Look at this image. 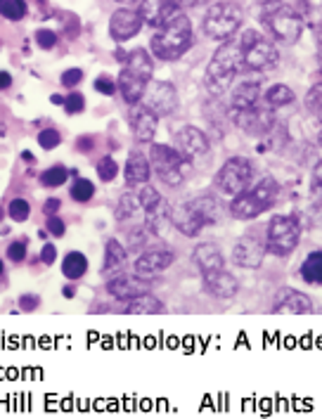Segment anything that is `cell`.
Here are the masks:
<instances>
[{
	"label": "cell",
	"mask_w": 322,
	"mask_h": 419,
	"mask_svg": "<svg viewBox=\"0 0 322 419\" xmlns=\"http://www.w3.org/2000/svg\"><path fill=\"white\" fill-rule=\"evenodd\" d=\"M244 12L237 3H225V0H216L211 8L206 10L204 15V34L211 38V41H230L232 36L237 34L239 27H242Z\"/></svg>",
	"instance_id": "8"
},
{
	"label": "cell",
	"mask_w": 322,
	"mask_h": 419,
	"mask_svg": "<svg viewBox=\"0 0 322 419\" xmlns=\"http://www.w3.org/2000/svg\"><path fill=\"white\" fill-rule=\"evenodd\" d=\"M170 225L180 234H185V237H199V232L206 227L201 215L194 211V206L189 204V201L173 206V211H170Z\"/></svg>",
	"instance_id": "19"
},
{
	"label": "cell",
	"mask_w": 322,
	"mask_h": 419,
	"mask_svg": "<svg viewBox=\"0 0 322 419\" xmlns=\"http://www.w3.org/2000/svg\"><path fill=\"white\" fill-rule=\"evenodd\" d=\"M256 166L249 157H230L216 173V187L218 192L227 197H235L244 192L246 187L254 185Z\"/></svg>",
	"instance_id": "9"
},
{
	"label": "cell",
	"mask_w": 322,
	"mask_h": 419,
	"mask_svg": "<svg viewBox=\"0 0 322 419\" xmlns=\"http://www.w3.org/2000/svg\"><path fill=\"white\" fill-rule=\"evenodd\" d=\"M315 36H318V46H322V27L315 29Z\"/></svg>",
	"instance_id": "58"
},
{
	"label": "cell",
	"mask_w": 322,
	"mask_h": 419,
	"mask_svg": "<svg viewBox=\"0 0 322 419\" xmlns=\"http://www.w3.org/2000/svg\"><path fill=\"white\" fill-rule=\"evenodd\" d=\"M311 192L315 199L322 201V161H318L313 166V182H311Z\"/></svg>",
	"instance_id": "45"
},
{
	"label": "cell",
	"mask_w": 322,
	"mask_h": 419,
	"mask_svg": "<svg viewBox=\"0 0 322 419\" xmlns=\"http://www.w3.org/2000/svg\"><path fill=\"white\" fill-rule=\"evenodd\" d=\"M301 277L306 284H322V249H315L303 258Z\"/></svg>",
	"instance_id": "29"
},
{
	"label": "cell",
	"mask_w": 322,
	"mask_h": 419,
	"mask_svg": "<svg viewBox=\"0 0 322 419\" xmlns=\"http://www.w3.org/2000/svg\"><path fill=\"white\" fill-rule=\"evenodd\" d=\"M265 105L270 107V109H280V107H287L294 102V93L289 86L284 84H275L273 88H268V93L263 95Z\"/></svg>",
	"instance_id": "32"
},
{
	"label": "cell",
	"mask_w": 322,
	"mask_h": 419,
	"mask_svg": "<svg viewBox=\"0 0 322 419\" xmlns=\"http://www.w3.org/2000/svg\"><path fill=\"white\" fill-rule=\"evenodd\" d=\"M95 91L98 93H105V95H116L119 93V86L116 81L112 79V76H100V79H95Z\"/></svg>",
	"instance_id": "41"
},
{
	"label": "cell",
	"mask_w": 322,
	"mask_h": 419,
	"mask_svg": "<svg viewBox=\"0 0 322 419\" xmlns=\"http://www.w3.org/2000/svg\"><path fill=\"white\" fill-rule=\"evenodd\" d=\"M265 253V234H258V232H246L242 237L237 239L235 249H232V261L239 268H246V270H256L261 268Z\"/></svg>",
	"instance_id": "11"
},
{
	"label": "cell",
	"mask_w": 322,
	"mask_h": 419,
	"mask_svg": "<svg viewBox=\"0 0 322 419\" xmlns=\"http://www.w3.org/2000/svg\"><path fill=\"white\" fill-rule=\"evenodd\" d=\"M152 289H154V279H147L140 275H126L123 270L107 279V291H109L114 298H121V301H128V298L140 296V294H149Z\"/></svg>",
	"instance_id": "13"
},
{
	"label": "cell",
	"mask_w": 322,
	"mask_h": 419,
	"mask_svg": "<svg viewBox=\"0 0 322 419\" xmlns=\"http://www.w3.org/2000/svg\"><path fill=\"white\" fill-rule=\"evenodd\" d=\"M8 215L12 220H17V223H24V220H29V215H31V204L27 199H12L8 206Z\"/></svg>",
	"instance_id": "36"
},
{
	"label": "cell",
	"mask_w": 322,
	"mask_h": 419,
	"mask_svg": "<svg viewBox=\"0 0 322 419\" xmlns=\"http://www.w3.org/2000/svg\"><path fill=\"white\" fill-rule=\"evenodd\" d=\"M128 124H130V131H133V135H135L137 142H152L156 135L159 117H156L152 109H147L142 102H137V105H130Z\"/></svg>",
	"instance_id": "16"
},
{
	"label": "cell",
	"mask_w": 322,
	"mask_h": 419,
	"mask_svg": "<svg viewBox=\"0 0 322 419\" xmlns=\"http://www.w3.org/2000/svg\"><path fill=\"white\" fill-rule=\"evenodd\" d=\"M140 102L156 114V117H170L178 109V93L168 81H149Z\"/></svg>",
	"instance_id": "12"
},
{
	"label": "cell",
	"mask_w": 322,
	"mask_h": 419,
	"mask_svg": "<svg viewBox=\"0 0 322 419\" xmlns=\"http://www.w3.org/2000/svg\"><path fill=\"white\" fill-rule=\"evenodd\" d=\"M322 105V79L315 84L311 91H308V95H306V107L311 112H318V107Z\"/></svg>",
	"instance_id": "42"
},
{
	"label": "cell",
	"mask_w": 322,
	"mask_h": 419,
	"mask_svg": "<svg viewBox=\"0 0 322 419\" xmlns=\"http://www.w3.org/2000/svg\"><path fill=\"white\" fill-rule=\"evenodd\" d=\"M46 230L50 234H55V237H62L65 230H67V225H65V220H62L60 215H48V227H46Z\"/></svg>",
	"instance_id": "46"
},
{
	"label": "cell",
	"mask_w": 322,
	"mask_h": 419,
	"mask_svg": "<svg viewBox=\"0 0 322 419\" xmlns=\"http://www.w3.org/2000/svg\"><path fill=\"white\" fill-rule=\"evenodd\" d=\"M277 197H280V182L275 178H263L256 185L246 187L244 192L232 197L230 215L237 220H254L263 211L275 206Z\"/></svg>",
	"instance_id": "4"
},
{
	"label": "cell",
	"mask_w": 322,
	"mask_h": 419,
	"mask_svg": "<svg viewBox=\"0 0 322 419\" xmlns=\"http://www.w3.org/2000/svg\"><path fill=\"white\" fill-rule=\"evenodd\" d=\"M69 194H72L74 201H81V204H86V201H90L95 197V185L88 178H76L72 182V187H69Z\"/></svg>",
	"instance_id": "33"
},
{
	"label": "cell",
	"mask_w": 322,
	"mask_h": 419,
	"mask_svg": "<svg viewBox=\"0 0 322 419\" xmlns=\"http://www.w3.org/2000/svg\"><path fill=\"white\" fill-rule=\"evenodd\" d=\"M204 279V287L211 296L216 298H232L239 291V282L232 272H227L225 268H220L216 272H208V275H201Z\"/></svg>",
	"instance_id": "23"
},
{
	"label": "cell",
	"mask_w": 322,
	"mask_h": 419,
	"mask_svg": "<svg viewBox=\"0 0 322 419\" xmlns=\"http://www.w3.org/2000/svg\"><path fill=\"white\" fill-rule=\"evenodd\" d=\"M55 258H57V246L55 244H46V246H43V249H41V261L48 263V265H53Z\"/></svg>",
	"instance_id": "49"
},
{
	"label": "cell",
	"mask_w": 322,
	"mask_h": 419,
	"mask_svg": "<svg viewBox=\"0 0 322 419\" xmlns=\"http://www.w3.org/2000/svg\"><path fill=\"white\" fill-rule=\"evenodd\" d=\"M152 178V164L147 154H140V152H130L128 161L123 166V180L128 187H140L147 185Z\"/></svg>",
	"instance_id": "21"
},
{
	"label": "cell",
	"mask_w": 322,
	"mask_h": 419,
	"mask_svg": "<svg viewBox=\"0 0 322 419\" xmlns=\"http://www.w3.org/2000/svg\"><path fill=\"white\" fill-rule=\"evenodd\" d=\"M152 74H154V62H152L147 50L137 48L126 55L123 69L116 79L119 93H121V98L126 102L128 105L140 102L145 91H147V86H149V81H152Z\"/></svg>",
	"instance_id": "2"
},
{
	"label": "cell",
	"mask_w": 322,
	"mask_h": 419,
	"mask_svg": "<svg viewBox=\"0 0 322 419\" xmlns=\"http://www.w3.org/2000/svg\"><path fill=\"white\" fill-rule=\"evenodd\" d=\"M65 109L67 114H81L86 109V98L81 93H72V95H67V100H65Z\"/></svg>",
	"instance_id": "40"
},
{
	"label": "cell",
	"mask_w": 322,
	"mask_h": 419,
	"mask_svg": "<svg viewBox=\"0 0 322 419\" xmlns=\"http://www.w3.org/2000/svg\"><path fill=\"white\" fill-rule=\"evenodd\" d=\"M261 22L265 29L270 31V36L284 43H296L303 34V19L294 8L280 3V0H268L261 3Z\"/></svg>",
	"instance_id": "5"
},
{
	"label": "cell",
	"mask_w": 322,
	"mask_h": 419,
	"mask_svg": "<svg viewBox=\"0 0 322 419\" xmlns=\"http://www.w3.org/2000/svg\"><path fill=\"white\" fill-rule=\"evenodd\" d=\"M126 258H128V253H126L123 244L119 242V239H107L105 244V263H102V277H114L116 272L123 270L126 265Z\"/></svg>",
	"instance_id": "25"
},
{
	"label": "cell",
	"mask_w": 322,
	"mask_h": 419,
	"mask_svg": "<svg viewBox=\"0 0 322 419\" xmlns=\"http://www.w3.org/2000/svg\"><path fill=\"white\" fill-rule=\"evenodd\" d=\"M60 206H62V201L57 199V197H50L46 204H43V211H46V215H57V211H60Z\"/></svg>",
	"instance_id": "50"
},
{
	"label": "cell",
	"mask_w": 322,
	"mask_h": 419,
	"mask_svg": "<svg viewBox=\"0 0 322 419\" xmlns=\"http://www.w3.org/2000/svg\"><path fill=\"white\" fill-rule=\"evenodd\" d=\"M53 105H65V98L62 95H53Z\"/></svg>",
	"instance_id": "56"
},
{
	"label": "cell",
	"mask_w": 322,
	"mask_h": 419,
	"mask_svg": "<svg viewBox=\"0 0 322 419\" xmlns=\"http://www.w3.org/2000/svg\"><path fill=\"white\" fill-rule=\"evenodd\" d=\"M137 213H142V206L137 201L135 192H126L116 204V220L119 223H128V220L135 218Z\"/></svg>",
	"instance_id": "31"
},
{
	"label": "cell",
	"mask_w": 322,
	"mask_h": 419,
	"mask_svg": "<svg viewBox=\"0 0 322 419\" xmlns=\"http://www.w3.org/2000/svg\"><path fill=\"white\" fill-rule=\"evenodd\" d=\"M62 272L67 279H81L88 272V258L81 251H69L62 261Z\"/></svg>",
	"instance_id": "30"
},
{
	"label": "cell",
	"mask_w": 322,
	"mask_h": 419,
	"mask_svg": "<svg viewBox=\"0 0 322 419\" xmlns=\"http://www.w3.org/2000/svg\"><path fill=\"white\" fill-rule=\"evenodd\" d=\"M142 27H145V19H142L140 12L121 8V10L114 12L112 19H109V36L116 43H123V41L135 38L142 31Z\"/></svg>",
	"instance_id": "14"
},
{
	"label": "cell",
	"mask_w": 322,
	"mask_h": 419,
	"mask_svg": "<svg viewBox=\"0 0 322 419\" xmlns=\"http://www.w3.org/2000/svg\"><path fill=\"white\" fill-rule=\"evenodd\" d=\"M27 253H29L27 242H12L8 246V258H10L12 263H22L24 258H27Z\"/></svg>",
	"instance_id": "44"
},
{
	"label": "cell",
	"mask_w": 322,
	"mask_h": 419,
	"mask_svg": "<svg viewBox=\"0 0 322 419\" xmlns=\"http://www.w3.org/2000/svg\"><path fill=\"white\" fill-rule=\"evenodd\" d=\"M242 46H244V67L246 69L268 72V69H273L277 65V60H280L277 48L254 29H249L242 34Z\"/></svg>",
	"instance_id": "10"
},
{
	"label": "cell",
	"mask_w": 322,
	"mask_h": 419,
	"mask_svg": "<svg viewBox=\"0 0 322 419\" xmlns=\"http://www.w3.org/2000/svg\"><path fill=\"white\" fill-rule=\"evenodd\" d=\"M98 175L102 182H112L119 175V164L114 161V157H105L98 161Z\"/></svg>",
	"instance_id": "37"
},
{
	"label": "cell",
	"mask_w": 322,
	"mask_h": 419,
	"mask_svg": "<svg viewBox=\"0 0 322 419\" xmlns=\"http://www.w3.org/2000/svg\"><path fill=\"white\" fill-rule=\"evenodd\" d=\"M242 67H244L242 38H237V41H232V38L230 41H223L206 67V74H204L206 91L211 95H223L227 88L232 86V79H235V74Z\"/></svg>",
	"instance_id": "1"
},
{
	"label": "cell",
	"mask_w": 322,
	"mask_h": 419,
	"mask_svg": "<svg viewBox=\"0 0 322 419\" xmlns=\"http://www.w3.org/2000/svg\"><path fill=\"white\" fill-rule=\"evenodd\" d=\"M273 313L280 315H308L313 313V301L308 294L296 289H282L273 303Z\"/></svg>",
	"instance_id": "18"
},
{
	"label": "cell",
	"mask_w": 322,
	"mask_h": 419,
	"mask_svg": "<svg viewBox=\"0 0 322 419\" xmlns=\"http://www.w3.org/2000/svg\"><path fill=\"white\" fill-rule=\"evenodd\" d=\"M81 79H83V72H81V69H67V72L62 74V86L74 88L81 84Z\"/></svg>",
	"instance_id": "47"
},
{
	"label": "cell",
	"mask_w": 322,
	"mask_h": 419,
	"mask_svg": "<svg viewBox=\"0 0 322 419\" xmlns=\"http://www.w3.org/2000/svg\"><path fill=\"white\" fill-rule=\"evenodd\" d=\"M3 270H5V268H3V261H0V275H3Z\"/></svg>",
	"instance_id": "62"
},
{
	"label": "cell",
	"mask_w": 322,
	"mask_h": 419,
	"mask_svg": "<svg viewBox=\"0 0 322 419\" xmlns=\"http://www.w3.org/2000/svg\"><path fill=\"white\" fill-rule=\"evenodd\" d=\"M318 69H320V74H322V46L318 48Z\"/></svg>",
	"instance_id": "57"
},
{
	"label": "cell",
	"mask_w": 322,
	"mask_h": 419,
	"mask_svg": "<svg viewBox=\"0 0 322 419\" xmlns=\"http://www.w3.org/2000/svg\"><path fill=\"white\" fill-rule=\"evenodd\" d=\"M72 171H67V166H50L46 173H41V182L46 187H62L69 180Z\"/></svg>",
	"instance_id": "35"
},
{
	"label": "cell",
	"mask_w": 322,
	"mask_h": 419,
	"mask_svg": "<svg viewBox=\"0 0 322 419\" xmlns=\"http://www.w3.org/2000/svg\"><path fill=\"white\" fill-rule=\"evenodd\" d=\"M38 303H41V298H38L36 294H24L22 298H19V306H22V310H36Z\"/></svg>",
	"instance_id": "48"
},
{
	"label": "cell",
	"mask_w": 322,
	"mask_h": 419,
	"mask_svg": "<svg viewBox=\"0 0 322 419\" xmlns=\"http://www.w3.org/2000/svg\"><path fill=\"white\" fill-rule=\"evenodd\" d=\"M22 159H24L27 164H34V161H36V157L31 154V152H22Z\"/></svg>",
	"instance_id": "54"
},
{
	"label": "cell",
	"mask_w": 322,
	"mask_h": 419,
	"mask_svg": "<svg viewBox=\"0 0 322 419\" xmlns=\"http://www.w3.org/2000/svg\"><path fill=\"white\" fill-rule=\"evenodd\" d=\"M5 215H8V208H3V206H0V220H3Z\"/></svg>",
	"instance_id": "59"
},
{
	"label": "cell",
	"mask_w": 322,
	"mask_h": 419,
	"mask_svg": "<svg viewBox=\"0 0 322 419\" xmlns=\"http://www.w3.org/2000/svg\"><path fill=\"white\" fill-rule=\"evenodd\" d=\"M235 124L239 131L249 135H263V133L275 128V114L261 107H249V109H235Z\"/></svg>",
	"instance_id": "15"
},
{
	"label": "cell",
	"mask_w": 322,
	"mask_h": 419,
	"mask_svg": "<svg viewBox=\"0 0 322 419\" xmlns=\"http://www.w3.org/2000/svg\"><path fill=\"white\" fill-rule=\"evenodd\" d=\"M27 3L24 0H0V15L10 22H19V19L27 17Z\"/></svg>",
	"instance_id": "34"
},
{
	"label": "cell",
	"mask_w": 322,
	"mask_h": 419,
	"mask_svg": "<svg viewBox=\"0 0 322 419\" xmlns=\"http://www.w3.org/2000/svg\"><path fill=\"white\" fill-rule=\"evenodd\" d=\"M189 204L194 206V211L201 215V220L208 225H216L218 218H220V204L216 197L211 194H204V197H194V199H189Z\"/></svg>",
	"instance_id": "28"
},
{
	"label": "cell",
	"mask_w": 322,
	"mask_h": 419,
	"mask_svg": "<svg viewBox=\"0 0 322 419\" xmlns=\"http://www.w3.org/2000/svg\"><path fill=\"white\" fill-rule=\"evenodd\" d=\"M149 164H152V171L161 178V182H166L170 187L182 185L187 173L192 171V159H187L178 147L159 145V142L152 145Z\"/></svg>",
	"instance_id": "6"
},
{
	"label": "cell",
	"mask_w": 322,
	"mask_h": 419,
	"mask_svg": "<svg viewBox=\"0 0 322 419\" xmlns=\"http://www.w3.org/2000/svg\"><path fill=\"white\" fill-rule=\"evenodd\" d=\"M178 149L185 154L187 159L201 157L208 152V138L204 131H199L197 126H185V128L178 131Z\"/></svg>",
	"instance_id": "24"
},
{
	"label": "cell",
	"mask_w": 322,
	"mask_h": 419,
	"mask_svg": "<svg viewBox=\"0 0 322 419\" xmlns=\"http://www.w3.org/2000/svg\"><path fill=\"white\" fill-rule=\"evenodd\" d=\"M145 230H147L145 223H142V227L137 225V227H130V230H128V246H130V249H142L145 239H147Z\"/></svg>",
	"instance_id": "43"
},
{
	"label": "cell",
	"mask_w": 322,
	"mask_h": 419,
	"mask_svg": "<svg viewBox=\"0 0 322 419\" xmlns=\"http://www.w3.org/2000/svg\"><path fill=\"white\" fill-rule=\"evenodd\" d=\"M315 114H318V119H320V121H322V105L318 107V112H315Z\"/></svg>",
	"instance_id": "60"
},
{
	"label": "cell",
	"mask_w": 322,
	"mask_h": 419,
	"mask_svg": "<svg viewBox=\"0 0 322 419\" xmlns=\"http://www.w3.org/2000/svg\"><path fill=\"white\" fill-rule=\"evenodd\" d=\"M175 261V253L168 249H149L135 258V275L154 279L163 270H168Z\"/></svg>",
	"instance_id": "17"
},
{
	"label": "cell",
	"mask_w": 322,
	"mask_h": 419,
	"mask_svg": "<svg viewBox=\"0 0 322 419\" xmlns=\"http://www.w3.org/2000/svg\"><path fill=\"white\" fill-rule=\"evenodd\" d=\"M12 86V76L8 72H0V91H8Z\"/></svg>",
	"instance_id": "53"
},
{
	"label": "cell",
	"mask_w": 322,
	"mask_h": 419,
	"mask_svg": "<svg viewBox=\"0 0 322 419\" xmlns=\"http://www.w3.org/2000/svg\"><path fill=\"white\" fill-rule=\"evenodd\" d=\"M318 145H320V147H322V131H320V135H318Z\"/></svg>",
	"instance_id": "61"
},
{
	"label": "cell",
	"mask_w": 322,
	"mask_h": 419,
	"mask_svg": "<svg viewBox=\"0 0 322 419\" xmlns=\"http://www.w3.org/2000/svg\"><path fill=\"white\" fill-rule=\"evenodd\" d=\"M76 147H79L81 152H90L93 149V138H79Z\"/></svg>",
	"instance_id": "52"
},
{
	"label": "cell",
	"mask_w": 322,
	"mask_h": 419,
	"mask_svg": "<svg viewBox=\"0 0 322 419\" xmlns=\"http://www.w3.org/2000/svg\"><path fill=\"white\" fill-rule=\"evenodd\" d=\"M261 98V81H242L237 84V88L232 91V109H249V107L258 105Z\"/></svg>",
	"instance_id": "26"
},
{
	"label": "cell",
	"mask_w": 322,
	"mask_h": 419,
	"mask_svg": "<svg viewBox=\"0 0 322 419\" xmlns=\"http://www.w3.org/2000/svg\"><path fill=\"white\" fill-rule=\"evenodd\" d=\"M34 38H36V43L43 50H53L57 46V34H55V31H50V29H38Z\"/></svg>",
	"instance_id": "39"
},
{
	"label": "cell",
	"mask_w": 322,
	"mask_h": 419,
	"mask_svg": "<svg viewBox=\"0 0 322 419\" xmlns=\"http://www.w3.org/2000/svg\"><path fill=\"white\" fill-rule=\"evenodd\" d=\"M161 3H175L178 8H192V5H199L201 0H161Z\"/></svg>",
	"instance_id": "51"
},
{
	"label": "cell",
	"mask_w": 322,
	"mask_h": 419,
	"mask_svg": "<svg viewBox=\"0 0 322 419\" xmlns=\"http://www.w3.org/2000/svg\"><path fill=\"white\" fill-rule=\"evenodd\" d=\"M62 294H65L67 298H72V296L76 294V289H74V287H65V289H62Z\"/></svg>",
	"instance_id": "55"
},
{
	"label": "cell",
	"mask_w": 322,
	"mask_h": 419,
	"mask_svg": "<svg viewBox=\"0 0 322 419\" xmlns=\"http://www.w3.org/2000/svg\"><path fill=\"white\" fill-rule=\"evenodd\" d=\"M149 48H152V55L161 62L180 60V57L192 48V22L187 19V15L180 12V15L170 19L168 24H163V27L152 36Z\"/></svg>",
	"instance_id": "3"
},
{
	"label": "cell",
	"mask_w": 322,
	"mask_h": 419,
	"mask_svg": "<svg viewBox=\"0 0 322 419\" xmlns=\"http://www.w3.org/2000/svg\"><path fill=\"white\" fill-rule=\"evenodd\" d=\"M170 211H173V206H170L163 197L154 199L152 204H147L142 208L145 227H147L152 234H163L166 232V227L170 225Z\"/></svg>",
	"instance_id": "20"
},
{
	"label": "cell",
	"mask_w": 322,
	"mask_h": 419,
	"mask_svg": "<svg viewBox=\"0 0 322 419\" xmlns=\"http://www.w3.org/2000/svg\"><path fill=\"white\" fill-rule=\"evenodd\" d=\"M123 313H128V315H159V313H163V303L152 294H140V296H133L126 301Z\"/></svg>",
	"instance_id": "27"
},
{
	"label": "cell",
	"mask_w": 322,
	"mask_h": 419,
	"mask_svg": "<svg viewBox=\"0 0 322 419\" xmlns=\"http://www.w3.org/2000/svg\"><path fill=\"white\" fill-rule=\"evenodd\" d=\"M60 142H62L60 131H55V128H43L41 133H38V145H41L43 149H55Z\"/></svg>",
	"instance_id": "38"
},
{
	"label": "cell",
	"mask_w": 322,
	"mask_h": 419,
	"mask_svg": "<svg viewBox=\"0 0 322 419\" xmlns=\"http://www.w3.org/2000/svg\"><path fill=\"white\" fill-rule=\"evenodd\" d=\"M192 263L197 265V270L201 275H208V272H216L220 268H225V258L220 249L213 242H199L192 249Z\"/></svg>",
	"instance_id": "22"
},
{
	"label": "cell",
	"mask_w": 322,
	"mask_h": 419,
	"mask_svg": "<svg viewBox=\"0 0 322 419\" xmlns=\"http://www.w3.org/2000/svg\"><path fill=\"white\" fill-rule=\"evenodd\" d=\"M301 239V220L294 213H275L265 225V249L273 256H289Z\"/></svg>",
	"instance_id": "7"
}]
</instances>
